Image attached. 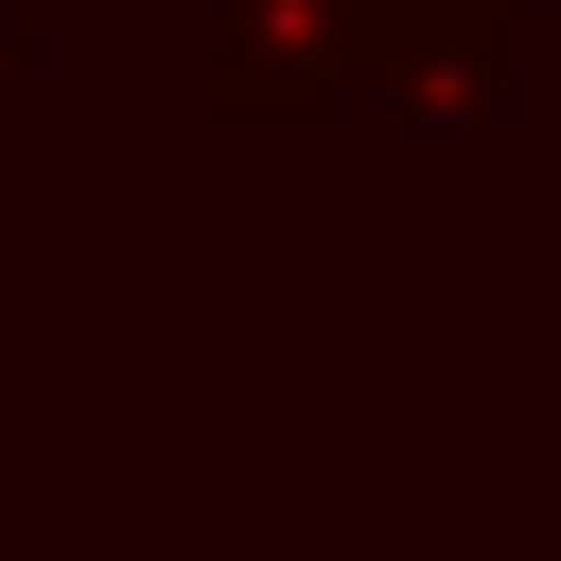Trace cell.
Instances as JSON below:
<instances>
[{
  "mask_svg": "<svg viewBox=\"0 0 561 561\" xmlns=\"http://www.w3.org/2000/svg\"><path fill=\"white\" fill-rule=\"evenodd\" d=\"M401 0H228V54H215V121H321L334 67H362L388 41Z\"/></svg>",
  "mask_w": 561,
  "mask_h": 561,
  "instance_id": "1",
  "label": "cell"
},
{
  "mask_svg": "<svg viewBox=\"0 0 561 561\" xmlns=\"http://www.w3.org/2000/svg\"><path fill=\"white\" fill-rule=\"evenodd\" d=\"M508 14L522 0H428V14H388V107L401 121H442V107H508Z\"/></svg>",
  "mask_w": 561,
  "mask_h": 561,
  "instance_id": "2",
  "label": "cell"
},
{
  "mask_svg": "<svg viewBox=\"0 0 561 561\" xmlns=\"http://www.w3.org/2000/svg\"><path fill=\"white\" fill-rule=\"evenodd\" d=\"M14 27H27V0H0V54H14Z\"/></svg>",
  "mask_w": 561,
  "mask_h": 561,
  "instance_id": "3",
  "label": "cell"
}]
</instances>
